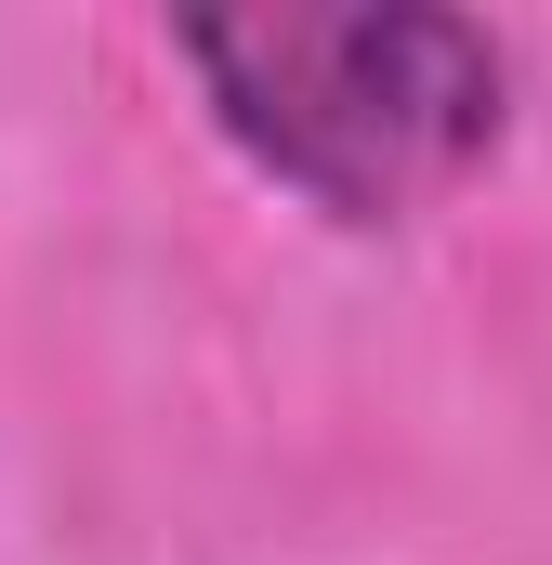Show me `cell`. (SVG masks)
I'll use <instances>...</instances> for the list:
<instances>
[{"instance_id":"cell-1","label":"cell","mask_w":552,"mask_h":565,"mask_svg":"<svg viewBox=\"0 0 552 565\" xmlns=\"http://www.w3.org/2000/svg\"><path fill=\"white\" fill-rule=\"evenodd\" d=\"M171 53L198 66L211 119L264 158L289 198L342 224H395L500 145V40L434 0H264L184 13Z\"/></svg>"}]
</instances>
